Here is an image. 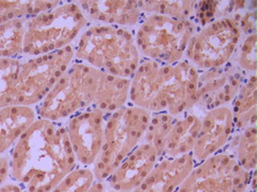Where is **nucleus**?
Segmentation results:
<instances>
[{"label":"nucleus","mask_w":257,"mask_h":192,"mask_svg":"<svg viewBox=\"0 0 257 192\" xmlns=\"http://www.w3.org/2000/svg\"><path fill=\"white\" fill-rule=\"evenodd\" d=\"M11 179L26 192H50L79 167L65 122L37 120L10 151Z\"/></svg>","instance_id":"obj_1"},{"label":"nucleus","mask_w":257,"mask_h":192,"mask_svg":"<svg viewBox=\"0 0 257 192\" xmlns=\"http://www.w3.org/2000/svg\"><path fill=\"white\" fill-rule=\"evenodd\" d=\"M131 80L102 72L74 60L46 97L38 104L37 117L65 122L76 113L98 108L111 114L130 104Z\"/></svg>","instance_id":"obj_2"},{"label":"nucleus","mask_w":257,"mask_h":192,"mask_svg":"<svg viewBox=\"0 0 257 192\" xmlns=\"http://www.w3.org/2000/svg\"><path fill=\"white\" fill-rule=\"evenodd\" d=\"M200 72L188 61L173 65L142 59L131 78L130 104L150 112L179 116L195 106Z\"/></svg>","instance_id":"obj_3"},{"label":"nucleus","mask_w":257,"mask_h":192,"mask_svg":"<svg viewBox=\"0 0 257 192\" xmlns=\"http://www.w3.org/2000/svg\"><path fill=\"white\" fill-rule=\"evenodd\" d=\"M75 60L102 72L131 80L142 60L134 29L90 23L74 43Z\"/></svg>","instance_id":"obj_4"},{"label":"nucleus","mask_w":257,"mask_h":192,"mask_svg":"<svg viewBox=\"0 0 257 192\" xmlns=\"http://www.w3.org/2000/svg\"><path fill=\"white\" fill-rule=\"evenodd\" d=\"M90 25L76 2H61L56 9L26 21L22 58L38 57L73 46Z\"/></svg>","instance_id":"obj_5"},{"label":"nucleus","mask_w":257,"mask_h":192,"mask_svg":"<svg viewBox=\"0 0 257 192\" xmlns=\"http://www.w3.org/2000/svg\"><path fill=\"white\" fill-rule=\"evenodd\" d=\"M150 119V112L131 104L106 115L102 150L91 167L98 181H106L122 160L143 142Z\"/></svg>","instance_id":"obj_6"},{"label":"nucleus","mask_w":257,"mask_h":192,"mask_svg":"<svg viewBox=\"0 0 257 192\" xmlns=\"http://www.w3.org/2000/svg\"><path fill=\"white\" fill-rule=\"evenodd\" d=\"M197 29L193 20L143 14L134 29L135 43L142 59L173 65L184 60L187 46Z\"/></svg>","instance_id":"obj_7"},{"label":"nucleus","mask_w":257,"mask_h":192,"mask_svg":"<svg viewBox=\"0 0 257 192\" xmlns=\"http://www.w3.org/2000/svg\"><path fill=\"white\" fill-rule=\"evenodd\" d=\"M242 12L200 27L187 46L185 60L198 72L227 66L243 37L240 29Z\"/></svg>","instance_id":"obj_8"},{"label":"nucleus","mask_w":257,"mask_h":192,"mask_svg":"<svg viewBox=\"0 0 257 192\" xmlns=\"http://www.w3.org/2000/svg\"><path fill=\"white\" fill-rule=\"evenodd\" d=\"M74 60L73 46L43 56L22 58L18 74L15 105L36 107Z\"/></svg>","instance_id":"obj_9"},{"label":"nucleus","mask_w":257,"mask_h":192,"mask_svg":"<svg viewBox=\"0 0 257 192\" xmlns=\"http://www.w3.org/2000/svg\"><path fill=\"white\" fill-rule=\"evenodd\" d=\"M251 171L221 151L196 163L177 192H247Z\"/></svg>","instance_id":"obj_10"},{"label":"nucleus","mask_w":257,"mask_h":192,"mask_svg":"<svg viewBox=\"0 0 257 192\" xmlns=\"http://www.w3.org/2000/svg\"><path fill=\"white\" fill-rule=\"evenodd\" d=\"M106 115L98 108L81 111L65 121L66 132L79 167L91 168L103 146Z\"/></svg>","instance_id":"obj_11"},{"label":"nucleus","mask_w":257,"mask_h":192,"mask_svg":"<svg viewBox=\"0 0 257 192\" xmlns=\"http://www.w3.org/2000/svg\"><path fill=\"white\" fill-rule=\"evenodd\" d=\"M246 74L229 64L198 74L195 106L192 111L203 114L210 109L229 106L246 78Z\"/></svg>","instance_id":"obj_12"},{"label":"nucleus","mask_w":257,"mask_h":192,"mask_svg":"<svg viewBox=\"0 0 257 192\" xmlns=\"http://www.w3.org/2000/svg\"><path fill=\"white\" fill-rule=\"evenodd\" d=\"M234 131L231 106H221L204 112L195 147L192 152L195 162L203 161L209 156L224 151Z\"/></svg>","instance_id":"obj_13"},{"label":"nucleus","mask_w":257,"mask_h":192,"mask_svg":"<svg viewBox=\"0 0 257 192\" xmlns=\"http://www.w3.org/2000/svg\"><path fill=\"white\" fill-rule=\"evenodd\" d=\"M159 159L157 150L143 140L108 176L104 182L105 186L106 189L133 192L147 178Z\"/></svg>","instance_id":"obj_14"},{"label":"nucleus","mask_w":257,"mask_h":192,"mask_svg":"<svg viewBox=\"0 0 257 192\" xmlns=\"http://www.w3.org/2000/svg\"><path fill=\"white\" fill-rule=\"evenodd\" d=\"M90 23L135 29L143 17L135 0H81L76 2Z\"/></svg>","instance_id":"obj_15"},{"label":"nucleus","mask_w":257,"mask_h":192,"mask_svg":"<svg viewBox=\"0 0 257 192\" xmlns=\"http://www.w3.org/2000/svg\"><path fill=\"white\" fill-rule=\"evenodd\" d=\"M195 164L192 154L161 158L133 192H177Z\"/></svg>","instance_id":"obj_16"},{"label":"nucleus","mask_w":257,"mask_h":192,"mask_svg":"<svg viewBox=\"0 0 257 192\" xmlns=\"http://www.w3.org/2000/svg\"><path fill=\"white\" fill-rule=\"evenodd\" d=\"M202 115L194 111L174 116L172 127L166 136L162 158H178L192 154L201 129Z\"/></svg>","instance_id":"obj_17"},{"label":"nucleus","mask_w":257,"mask_h":192,"mask_svg":"<svg viewBox=\"0 0 257 192\" xmlns=\"http://www.w3.org/2000/svg\"><path fill=\"white\" fill-rule=\"evenodd\" d=\"M36 120L35 107L9 106L0 108V156L10 153L23 132Z\"/></svg>","instance_id":"obj_18"},{"label":"nucleus","mask_w":257,"mask_h":192,"mask_svg":"<svg viewBox=\"0 0 257 192\" xmlns=\"http://www.w3.org/2000/svg\"><path fill=\"white\" fill-rule=\"evenodd\" d=\"M235 131L257 125V77L249 74L231 103Z\"/></svg>","instance_id":"obj_19"},{"label":"nucleus","mask_w":257,"mask_h":192,"mask_svg":"<svg viewBox=\"0 0 257 192\" xmlns=\"http://www.w3.org/2000/svg\"><path fill=\"white\" fill-rule=\"evenodd\" d=\"M225 152L234 158L247 171L257 168V125L234 131L225 147Z\"/></svg>","instance_id":"obj_20"},{"label":"nucleus","mask_w":257,"mask_h":192,"mask_svg":"<svg viewBox=\"0 0 257 192\" xmlns=\"http://www.w3.org/2000/svg\"><path fill=\"white\" fill-rule=\"evenodd\" d=\"M252 2L233 0V2H197L193 21L198 28L204 27L216 20L232 17L239 12L247 10Z\"/></svg>","instance_id":"obj_21"},{"label":"nucleus","mask_w":257,"mask_h":192,"mask_svg":"<svg viewBox=\"0 0 257 192\" xmlns=\"http://www.w3.org/2000/svg\"><path fill=\"white\" fill-rule=\"evenodd\" d=\"M26 21L17 19L0 25V58L22 59Z\"/></svg>","instance_id":"obj_22"},{"label":"nucleus","mask_w":257,"mask_h":192,"mask_svg":"<svg viewBox=\"0 0 257 192\" xmlns=\"http://www.w3.org/2000/svg\"><path fill=\"white\" fill-rule=\"evenodd\" d=\"M61 2L51 0H21V2H0V25L12 20L28 19L43 12L53 10Z\"/></svg>","instance_id":"obj_23"},{"label":"nucleus","mask_w":257,"mask_h":192,"mask_svg":"<svg viewBox=\"0 0 257 192\" xmlns=\"http://www.w3.org/2000/svg\"><path fill=\"white\" fill-rule=\"evenodd\" d=\"M105 183L98 181L91 168L77 167L50 192H104Z\"/></svg>","instance_id":"obj_24"},{"label":"nucleus","mask_w":257,"mask_h":192,"mask_svg":"<svg viewBox=\"0 0 257 192\" xmlns=\"http://www.w3.org/2000/svg\"><path fill=\"white\" fill-rule=\"evenodd\" d=\"M197 2H187V0H146L139 2L140 9L143 14H159L173 19L193 20L196 10Z\"/></svg>","instance_id":"obj_25"},{"label":"nucleus","mask_w":257,"mask_h":192,"mask_svg":"<svg viewBox=\"0 0 257 192\" xmlns=\"http://www.w3.org/2000/svg\"><path fill=\"white\" fill-rule=\"evenodd\" d=\"M21 59L0 58V108L17 106L18 74Z\"/></svg>","instance_id":"obj_26"},{"label":"nucleus","mask_w":257,"mask_h":192,"mask_svg":"<svg viewBox=\"0 0 257 192\" xmlns=\"http://www.w3.org/2000/svg\"><path fill=\"white\" fill-rule=\"evenodd\" d=\"M231 64L249 75L257 72V33L241 38Z\"/></svg>","instance_id":"obj_27"},{"label":"nucleus","mask_w":257,"mask_h":192,"mask_svg":"<svg viewBox=\"0 0 257 192\" xmlns=\"http://www.w3.org/2000/svg\"><path fill=\"white\" fill-rule=\"evenodd\" d=\"M174 116L167 114V113H155L151 114V119L148 129L144 135L146 142L150 143L157 150L159 156L162 158L163 148L166 136L169 134L171 127H172Z\"/></svg>","instance_id":"obj_28"},{"label":"nucleus","mask_w":257,"mask_h":192,"mask_svg":"<svg viewBox=\"0 0 257 192\" xmlns=\"http://www.w3.org/2000/svg\"><path fill=\"white\" fill-rule=\"evenodd\" d=\"M257 27V4L252 2L246 11L242 12L240 17V29L242 36L255 34Z\"/></svg>","instance_id":"obj_29"},{"label":"nucleus","mask_w":257,"mask_h":192,"mask_svg":"<svg viewBox=\"0 0 257 192\" xmlns=\"http://www.w3.org/2000/svg\"><path fill=\"white\" fill-rule=\"evenodd\" d=\"M12 181L11 179V164L9 153L0 156V186Z\"/></svg>","instance_id":"obj_30"},{"label":"nucleus","mask_w":257,"mask_h":192,"mask_svg":"<svg viewBox=\"0 0 257 192\" xmlns=\"http://www.w3.org/2000/svg\"><path fill=\"white\" fill-rule=\"evenodd\" d=\"M0 192H26L20 184L15 183L14 181H10L0 186Z\"/></svg>","instance_id":"obj_31"},{"label":"nucleus","mask_w":257,"mask_h":192,"mask_svg":"<svg viewBox=\"0 0 257 192\" xmlns=\"http://www.w3.org/2000/svg\"><path fill=\"white\" fill-rule=\"evenodd\" d=\"M106 187V186H105ZM104 192H123V191H119V190H114V189H106Z\"/></svg>","instance_id":"obj_32"},{"label":"nucleus","mask_w":257,"mask_h":192,"mask_svg":"<svg viewBox=\"0 0 257 192\" xmlns=\"http://www.w3.org/2000/svg\"><path fill=\"white\" fill-rule=\"evenodd\" d=\"M247 192H255V191H251V190H248Z\"/></svg>","instance_id":"obj_33"}]
</instances>
